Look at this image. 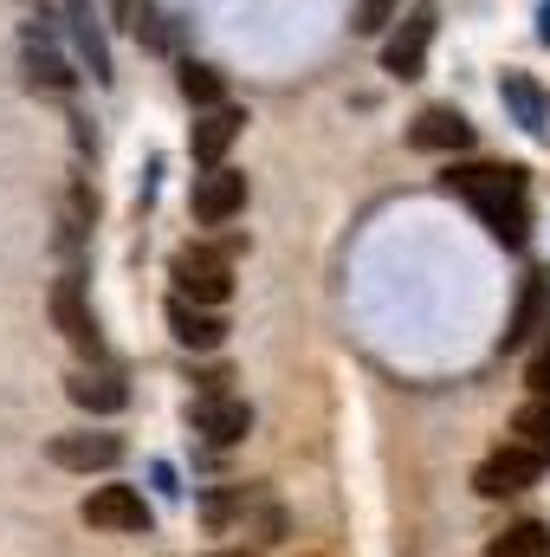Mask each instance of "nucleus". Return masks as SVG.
<instances>
[{
	"instance_id": "f257e3e1",
	"label": "nucleus",
	"mask_w": 550,
	"mask_h": 557,
	"mask_svg": "<svg viewBox=\"0 0 550 557\" xmlns=\"http://www.w3.org/2000/svg\"><path fill=\"white\" fill-rule=\"evenodd\" d=\"M447 195H460L499 247H525L532 234V175L518 162H447Z\"/></svg>"
},
{
	"instance_id": "f03ea898",
	"label": "nucleus",
	"mask_w": 550,
	"mask_h": 557,
	"mask_svg": "<svg viewBox=\"0 0 550 557\" xmlns=\"http://www.w3.org/2000/svg\"><path fill=\"white\" fill-rule=\"evenodd\" d=\"M545 467H550V454L525 447V441H505L499 454H486V460H479L473 493H479V499H512V493L538 486V480H545Z\"/></svg>"
},
{
	"instance_id": "7ed1b4c3",
	"label": "nucleus",
	"mask_w": 550,
	"mask_h": 557,
	"mask_svg": "<svg viewBox=\"0 0 550 557\" xmlns=\"http://www.w3.org/2000/svg\"><path fill=\"white\" fill-rule=\"evenodd\" d=\"M168 278H175V298H195V305H221L234 292V267L214 247H182L168 260Z\"/></svg>"
},
{
	"instance_id": "20e7f679",
	"label": "nucleus",
	"mask_w": 550,
	"mask_h": 557,
	"mask_svg": "<svg viewBox=\"0 0 550 557\" xmlns=\"http://www.w3.org/2000/svg\"><path fill=\"white\" fill-rule=\"evenodd\" d=\"M434 26H440V7H434V0H414L409 13H402V26L389 33V46H383V72H396V78H421L427 46H434Z\"/></svg>"
},
{
	"instance_id": "39448f33",
	"label": "nucleus",
	"mask_w": 550,
	"mask_h": 557,
	"mask_svg": "<svg viewBox=\"0 0 550 557\" xmlns=\"http://www.w3.org/2000/svg\"><path fill=\"white\" fill-rule=\"evenodd\" d=\"M52 324L65 331V344L78 350V357H104V337H98V318L85 311V278H78V267L72 273H59V285H52Z\"/></svg>"
},
{
	"instance_id": "423d86ee",
	"label": "nucleus",
	"mask_w": 550,
	"mask_h": 557,
	"mask_svg": "<svg viewBox=\"0 0 550 557\" xmlns=\"http://www.w3.org/2000/svg\"><path fill=\"white\" fill-rule=\"evenodd\" d=\"M188 208H195V221H201V227H227V221L247 208V175H240V169H227V162H221V169H201V175H195Z\"/></svg>"
},
{
	"instance_id": "0eeeda50",
	"label": "nucleus",
	"mask_w": 550,
	"mask_h": 557,
	"mask_svg": "<svg viewBox=\"0 0 550 557\" xmlns=\"http://www.w3.org/2000/svg\"><path fill=\"white\" fill-rule=\"evenodd\" d=\"M85 525H98V532H149L155 512L142 506L137 486H98V493H85Z\"/></svg>"
},
{
	"instance_id": "6e6552de",
	"label": "nucleus",
	"mask_w": 550,
	"mask_h": 557,
	"mask_svg": "<svg viewBox=\"0 0 550 557\" xmlns=\"http://www.w3.org/2000/svg\"><path fill=\"white\" fill-rule=\"evenodd\" d=\"M52 467H72V473H104V467H117L124 460V441L117 434H52Z\"/></svg>"
},
{
	"instance_id": "1a4fd4ad",
	"label": "nucleus",
	"mask_w": 550,
	"mask_h": 557,
	"mask_svg": "<svg viewBox=\"0 0 550 557\" xmlns=\"http://www.w3.org/2000/svg\"><path fill=\"white\" fill-rule=\"evenodd\" d=\"M168 331L182 350H221L227 344V318L214 305H195V298H168Z\"/></svg>"
},
{
	"instance_id": "9d476101",
	"label": "nucleus",
	"mask_w": 550,
	"mask_h": 557,
	"mask_svg": "<svg viewBox=\"0 0 550 557\" xmlns=\"http://www.w3.org/2000/svg\"><path fill=\"white\" fill-rule=\"evenodd\" d=\"M409 143L414 149H473V124H466V111H453V104H427L421 117L409 124Z\"/></svg>"
},
{
	"instance_id": "9b49d317",
	"label": "nucleus",
	"mask_w": 550,
	"mask_h": 557,
	"mask_svg": "<svg viewBox=\"0 0 550 557\" xmlns=\"http://www.w3.org/2000/svg\"><path fill=\"white\" fill-rule=\"evenodd\" d=\"M240 131H247V111H234V104H214L208 117H195V137H188L195 162H201V169H221V156L234 149Z\"/></svg>"
},
{
	"instance_id": "f8f14e48",
	"label": "nucleus",
	"mask_w": 550,
	"mask_h": 557,
	"mask_svg": "<svg viewBox=\"0 0 550 557\" xmlns=\"http://www.w3.org/2000/svg\"><path fill=\"white\" fill-rule=\"evenodd\" d=\"M26 78H33L39 91H72V78H78V72L59 59V46H52V26H39V20L26 26Z\"/></svg>"
},
{
	"instance_id": "ddd939ff",
	"label": "nucleus",
	"mask_w": 550,
	"mask_h": 557,
	"mask_svg": "<svg viewBox=\"0 0 550 557\" xmlns=\"http://www.w3.org/2000/svg\"><path fill=\"white\" fill-rule=\"evenodd\" d=\"M247 428H253L247 403H227V396H201V403H195V434H208L214 447L247 441Z\"/></svg>"
},
{
	"instance_id": "4468645a",
	"label": "nucleus",
	"mask_w": 550,
	"mask_h": 557,
	"mask_svg": "<svg viewBox=\"0 0 550 557\" xmlns=\"http://www.w3.org/2000/svg\"><path fill=\"white\" fill-rule=\"evenodd\" d=\"M65 20H72V39H78V59L91 65V78H98V85H111L117 72H111V46H104V26L91 20V0H65Z\"/></svg>"
},
{
	"instance_id": "2eb2a0df",
	"label": "nucleus",
	"mask_w": 550,
	"mask_h": 557,
	"mask_svg": "<svg viewBox=\"0 0 550 557\" xmlns=\"http://www.w3.org/2000/svg\"><path fill=\"white\" fill-rule=\"evenodd\" d=\"M545 273H525V285H518V305H512V324H505V350H518L532 331H538V318H545Z\"/></svg>"
},
{
	"instance_id": "dca6fc26",
	"label": "nucleus",
	"mask_w": 550,
	"mask_h": 557,
	"mask_svg": "<svg viewBox=\"0 0 550 557\" xmlns=\"http://www.w3.org/2000/svg\"><path fill=\"white\" fill-rule=\"evenodd\" d=\"M65 396H72L78 409H91V416H117V409H124V383H117V376H91V370H78V376L65 383Z\"/></svg>"
},
{
	"instance_id": "f3484780",
	"label": "nucleus",
	"mask_w": 550,
	"mask_h": 557,
	"mask_svg": "<svg viewBox=\"0 0 550 557\" xmlns=\"http://www.w3.org/2000/svg\"><path fill=\"white\" fill-rule=\"evenodd\" d=\"M499 98L512 104V117H518L532 137H545V131H550V124H545V98H538V85H532L525 72H505V78H499Z\"/></svg>"
},
{
	"instance_id": "a211bd4d",
	"label": "nucleus",
	"mask_w": 550,
	"mask_h": 557,
	"mask_svg": "<svg viewBox=\"0 0 550 557\" xmlns=\"http://www.w3.org/2000/svg\"><path fill=\"white\" fill-rule=\"evenodd\" d=\"M486 557H550V532L538 519H518V525H505V532L486 545Z\"/></svg>"
},
{
	"instance_id": "6ab92c4d",
	"label": "nucleus",
	"mask_w": 550,
	"mask_h": 557,
	"mask_svg": "<svg viewBox=\"0 0 550 557\" xmlns=\"http://www.w3.org/2000/svg\"><path fill=\"white\" fill-rule=\"evenodd\" d=\"M175 85H182V98H188V104H195V111H214V104H221V98H227V78H221V72H214V65H201V59H188V65H182V78H175Z\"/></svg>"
},
{
	"instance_id": "aec40b11",
	"label": "nucleus",
	"mask_w": 550,
	"mask_h": 557,
	"mask_svg": "<svg viewBox=\"0 0 550 557\" xmlns=\"http://www.w3.org/2000/svg\"><path fill=\"white\" fill-rule=\"evenodd\" d=\"M512 441H525V447L550 454V396H532V403L512 416Z\"/></svg>"
},
{
	"instance_id": "412c9836",
	"label": "nucleus",
	"mask_w": 550,
	"mask_h": 557,
	"mask_svg": "<svg viewBox=\"0 0 550 557\" xmlns=\"http://www.w3.org/2000/svg\"><path fill=\"white\" fill-rule=\"evenodd\" d=\"M396 7H402V0H357V13H350V26H357V33L370 39V33H383V26L396 20Z\"/></svg>"
},
{
	"instance_id": "4be33fe9",
	"label": "nucleus",
	"mask_w": 550,
	"mask_h": 557,
	"mask_svg": "<svg viewBox=\"0 0 550 557\" xmlns=\"http://www.w3.org/2000/svg\"><path fill=\"white\" fill-rule=\"evenodd\" d=\"M130 26H137V39L149 46V52H168V46H175V33H168V20H162L155 7H142L137 20H130Z\"/></svg>"
},
{
	"instance_id": "5701e85b",
	"label": "nucleus",
	"mask_w": 550,
	"mask_h": 557,
	"mask_svg": "<svg viewBox=\"0 0 550 557\" xmlns=\"http://www.w3.org/2000/svg\"><path fill=\"white\" fill-rule=\"evenodd\" d=\"M550 331V324H545ZM525 383H532V396H550V337H545V350L532 357V370H525Z\"/></svg>"
},
{
	"instance_id": "b1692460",
	"label": "nucleus",
	"mask_w": 550,
	"mask_h": 557,
	"mask_svg": "<svg viewBox=\"0 0 550 557\" xmlns=\"http://www.w3.org/2000/svg\"><path fill=\"white\" fill-rule=\"evenodd\" d=\"M111 13H117V20H137V0H111Z\"/></svg>"
},
{
	"instance_id": "393cba45",
	"label": "nucleus",
	"mask_w": 550,
	"mask_h": 557,
	"mask_svg": "<svg viewBox=\"0 0 550 557\" xmlns=\"http://www.w3.org/2000/svg\"><path fill=\"white\" fill-rule=\"evenodd\" d=\"M538 39H545V46H550V0H545V7H538Z\"/></svg>"
}]
</instances>
